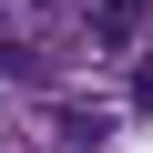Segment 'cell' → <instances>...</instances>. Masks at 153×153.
Returning a JSON list of instances; mask_svg holds the SVG:
<instances>
[{
	"instance_id": "6da1fadb",
	"label": "cell",
	"mask_w": 153,
	"mask_h": 153,
	"mask_svg": "<svg viewBox=\"0 0 153 153\" xmlns=\"http://www.w3.org/2000/svg\"><path fill=\"white\" fill-rule=\"evenodd\" d=\"M82 31H92L102 51H123V41L143 31V0H82Z\"/></svg>"
}]
</instances>
